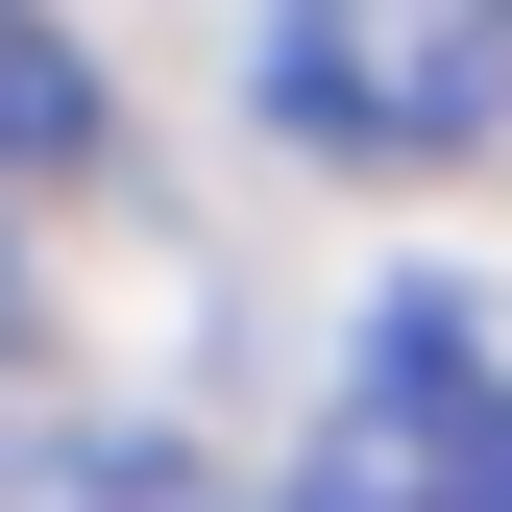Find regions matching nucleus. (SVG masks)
I'll return each mask as SVG.
<instances>
[{
	"label": "nucleus",
	"instance_id": "1",
	"mask_svg": "<svg viewBox=\"0 0 512 512\" xmlns=\"http://www.w3.org/2000/svg\"><path fill=\"white\" fill-rule=\"evenodd\" d=\"M269 512H512V342L439 317V293H391L342 342V391H317Z\"/></svg>",
	"mask_w": 512,
	"mask_h": 512
},
{
	"label": "nucleus",
	"instance_id": "2",
	"mask_svg": "<svg viewBox=\"0 0 512 512\" xmlns=\"http://www.w3.org/2000/svg\"><path fill=\"white\" fill-rule=\"evenodd\" d=\"M269 122L342 171H464L512 122V0H269Z\"/></svg>",
	"mask_w": 512,
	"mask_h": 512
},
{
	"label": "nucleus",
	"instance_id": "3",
	"mask_svg": "<svg viewBox=\"0 0 512 512\" xmlns=\"http://www.w3.org/2000/svg\"><path fill=\"white\" fill-rule=\"evenodd\" d=\"M98 147H122V74L49 0H0V171H98Z\"/></svg>",
	"mask_w": 512,
	"mask_h": 512
},
{
	"label": "nucleus",
	"instance_id": "4",
	"mask_svg": "<svg viewBox=\"0 0 512 512\" xmlns=\"http://www.w3.org/2000/svg\"><path fill=\"white\" fill-rule=\"evenodd\" d=\"M0 512H220V464H171V439H0Z\"/></svg>",
	"mask_w": 512,
	"mask_h": 512
},
{
	"label": "nucleus",
	"instance_id": "5",
	"mask_svg": "<svg viewBox=\"0 0 512 512\" xmlns=\"http://www.w3.org/2000/svg\"><path fill=\"white\" fill-rule=\"evenodd\" d=\"M0 366H25V269H0Z\"/></svg>",
	"mask_w": 512,
	"mask_h": 512
}]
</instances>
